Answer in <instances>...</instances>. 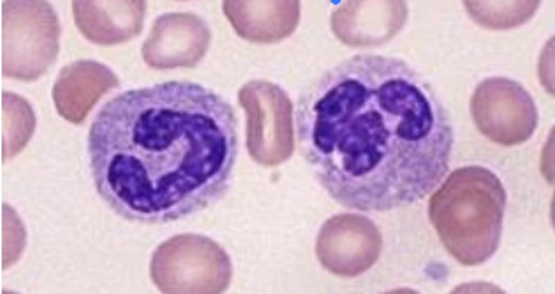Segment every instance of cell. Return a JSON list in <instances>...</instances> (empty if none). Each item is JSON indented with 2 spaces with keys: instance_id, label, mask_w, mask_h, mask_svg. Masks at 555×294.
I'll return each instance as SVG.
<instances>
[{
  "instance_id": "4",
  "label": "cell",
  "mask_w": 555,
  "mask_h": 294,
  "mask_svg": "<svg viewBox=\"0 0 555 294\" xmlns=\"http://www.w3.org/2000/svg\"><path fill=\"white\" fill-rule=\"evenodd\" d=\"M59 16L40 0L2 2V76L34 82L59 59Z\"/></svg>"
},
{
  "instance_id": "10",
  "label": "cell",
  "mask_w": 555,
  "mask_h": 294,
  "mask_svg": "<svg viewBox=\"0 0 555 294\" xmlns=\"http://www.w3.org/2000/svg\"><path fill=\"white\" fill-rule=\"evenodd\" d=\"M409 20L405 2L341 3L332 13L333 33L348 47H378L396 37Z\"/></svg>"
},
{
  "instance_id": "15",
  "label": "cell",
  "mask_w": 555,
  "mask_h": 294,
  "mask_svg": "<svg viewBox=\"0 0 555 294\" xmlns=\"http://www.w3.org/2000/svg\"><path fill=\"white\" fill-rule=\"evenodd\" d=\"M477 25L487 29H511L527 23L540 2H464Z\"/></svg>"
},
{
  "instance_id": "5",
  "label": "cell",
  "mask_w": 555,
  "mask_h": 294,
  "mask_svg": "<svg viewBox=\"0 0 555 294\" xmlns=\"http://www.w3.org/2000/svg\"><path fill=\"white\" fill-rule=\"evenodd\" d=\"M151 279L160 293L218 294L231 285L232 263L227 250L208 237L175 235L154 252Z\"/></svg>"
},
{
  "instance_id": "14",
  "label": "cell",
  "mask_w": 555,
  "mask_h": 294,
  "mask_svg": "<svg viewBox=\"0 0 555 294\" xmlns=\"http://www.w3.org/2000/svg\"><path fill=\"white\" fill-rule=\"evenodd\" d=\"M36 130L31 104L15 93H2V158L15 157L26 148Z\"/></svg>"
},
{
  "instance_id": "11",
  "label": "cell",
  "mask_w": 555,
  "mask_h": 294,
  "mask_svg": "<svg viewBox=\"0 0 555 294\" xmlns=\"http://www.w3.org/2000/svg\"><path fill=\"white\" fill-rule=\"evenodd\" d=\"M119 87V77L106 64L77 60L63 67L53 86V103L60 117L83 124L101 98Z\"/></svg>"
},
{
  "instance_id": "1",
  "label": "cell",
  "mask_w": 555,
  "mask_h": 294,
  "mask_svg": "<svg viewBox=\"0 0 555 294\" xmlns=\"http://www.w3.org/2000/svg\"><path fill=\"white\" fill-rule=\"evenodd\" d=\"M302 157L333 201L391 212L426 199L453 151L452 118L405 61L358 55L322 74L299 98Z\"/></svg>"
},
{
  "instance_id": "8",
  "label": "cell",
  "mask_w": 555,
  "mask_h": 294,
  "mask_svg": "<svg viewBox=\"0 0 555 294\" xmlns=\"http://www.w3.org/2000/svg\"><path fill=\"white\" fill-rule=\"evenodd\" d=\"M383 237L375 222L356 213L333 216L322 226L315 255L333 276H362L382 256Z\"/></svg>"
},
{
  "instance_id": "7",
  "label": "cell",
  "mask_w": 555,
  "mask_h": 294,
  "mask_svg": "<svg viewBox=\"0 0 555 294\" xmlns=\"http://www.w3.org/2000/svg\"><path fill=\"white\" fill-rule=\"evenodd\" d=\"M474 124L483 137L501 146H519L533 137L538 110L533 98L516 80H483L470 100Z\"/></svg>"
},
{
  "instance_id": "3",
  "label": "cell",
  "mask_w": 555,
  "mask_h": 294,
  "mask_svg": "<svg viewBox=\"0 0 555 294\" xmlns=\"http://www.w3.org/2000/svg\"><path fill=\"white\" fill-rule=\"evenodd\" d=\"M507 194L496 174L457 168L429 201V219L447 252L463 266L489 261L500 246Z\"/></svg>"
},
{
  "instance_id": "9",
  "label": "cell",
  "mask_w": 555,
  "mask_h": 294,
  "mask_svg": "<svg viewBox=\"0 0 555 294\" xmlns=\"http://www.w3.org/2000/svg\"><path fill=\"white\" fill-rule=\"evenodd\" d=\"M211 33L194 13H165L144 40L141 55L156 71L194 67L207 55Z\"/></svg>"
},
{
  "instance_id": "2",
  "label": "cell",
  "mask_w": 555,
  "mask_h": 294,
  "mask_svg": "<svg viewBox=\"0 0 555 294\" xmlns=\"http://www.w3.org/2000/svg\"><path fill=\"white\" fill-rule=\"evenodd\" d=\"M231 104L194 82L111 98L89 131L90 170L120 218L157 226L196 215L227 194L237 161Z\"/></svg>"
},
{
  "instance_id": "6",
  "label": "cell",
  "mask_w": 555,
  "mask_h": 294,
  "mask_svg": "<svg viewBox=\"0 0 555 294\" xmlns=\"http://www.w3.org/2000/svg\"><path fill=\"white\" fill-rule=\"evenodd\" d=\"M247 116V151L262 167H278L295 151L294 104L282 87L254 80L238 90Z\"/></svg>"
},
{
  "instance_id": "12",
  "label": "cell",
  "mask_w": 555,
  "mask_h": 294,
  "mask_svg": "<svg viewBox=\"0 0 555 294\" xmlns=\"http://www.w3.org/2000/svg\"><path fill=\"white\" fill-rule=\"evenodd\" d=\"M146 3L141 0H76L73 15L82 36L96 46L111 47L140 36Z\"/></svg>"
},
{
  "instance_id": "13",
  "label": "cell",
  "mask_w": 555,
  "mask_h": 294,
  "mask_svg": "<svg viewBox=\"0 0 555 294\" xmlns=\"http://www.w3.org/2000/svg\"><path fill=\"white\" fill-rule=\"evenodd\" d=\"M223 12L242 39L269 46L281 42L295 33L301 18V3L296 0H227L223 2Z\"/></svg>"
}]
</instances>
